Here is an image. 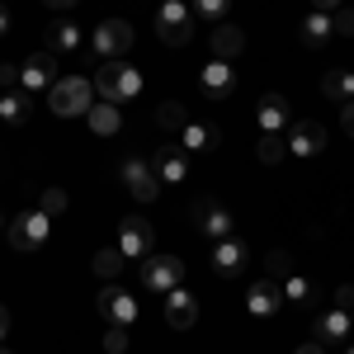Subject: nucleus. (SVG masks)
Returning a JSON list of instances; mask_svg holds the SVG:
<instances>
[{"instance_id":"nucleus-27","label":"nucleus","mask_w":354,"mask_h":354,"mask_svg":"<svg viewBox=\"0 0 354 354\" xmlns=\"http://www.w3.org/2000/svg\"><path fill=\"white\" fill-rule=\"evenodd\" d=\"M156 123H161L165 133H185V128H189V113H185L180 100H161V104H156Z\"/></svg>"},{"instance_id":"nucleus-29","label":"nucleus","mask_w":354,"mask_h":354,"mask_svg":"<svg viewBox=\"0 0 354 354\" xmlns=\"http://www.w3.org/2000/svg\"><path fill=\"white\" fill-rule=\"evenodd\" d=\"M194 19H208V24H227L232 15V0H189Z\"/></svg>"},{"instance_id":"nucleus-35","label":"nucleus","mask_w":354,"mask_h":354,"mask_svg":"<svg viewBox=\"0 0 354 354\" xmlns=\"http://www.w3.org/2000/svg\"><path fill=\"white\" fill-rule=\"evenodd\" d=\"M104 350H109V354H123V350H128V335H123V326H109V335H104Z\"/></svg>"},{"instance_id":"nucleus-36","label":"nucleus","mask_w":354,"mask_h":354,"mask_svg":"<svg viewBox=\"0 0 354 354\" xmlns=\"http://www.w3.org/2000/svg\"><path fill=\"white\" fill-rule=\"evenodd\" d=\"M335 307L354 312V283H340V288H335Z\"/></svg>"},{"instance_id":"nucleus-6","label":"nucleus","mask_w":354,"mask_h":354,"mask_svg":"<svg viewBox=\"0 0 354 354\" xmlns=\"http://www.w3.org/2000/svg\"><path fill=\"white\" fill-rule=\"evenodd\" d=\"M90 48L104 57V62H123V53L133 48V24L128 19H104V24L90 33Z\"/></svg>"},{"instance_id":"nucleus-28","label":"nucleus","mask_w":354,"mask_h":354,"mask_svg":"<svg viewBox=\"0 0 354 354\" xmlns=\"http://www.w3.org/2000/svg\"><path fill=\"white\" fill-rule=\"evenodd\" d=\"M279 288H283V302H298V307L312 302V279H307V274H288V279H279Z\"/></svg>"},{"instance_id":"nucleus-10","label":"nucleus","mask_w":354,"mask_h":354,"mask_svg":"<svg viewBox=\"0 0 354 354\" xmlns=\"http://www.w3.org/2000/svg\"><path fill=\"white\" fill-rule=\"evenodd\" d=\"M279 302H283L279 279H255V283L245 288V312H250L255 322H270L274 312H279Z\"/></svg>"},{"instance_id":"nucleus-40","label":"nucleus","mask_w":354,"mask_h":354,"mask_svg":"<svg viewBox=\"0 0 354 354\" xmlns=\"http://www.w3.org/2000/svg\"><path fill=\"white\" fill-rule=\"evenodd\" d=\"M340 5H345V0H312V10H326V15H330V10H340Z\"/></svg>"},{"instance_id":"nucleus-26","label":"nucleus","mask_w":354,"mask_h":354,"mask_svg":"<svg viewBox=\"0 0 354 354\" xmlns=\"http://www.w3.org/2000/svg\"><path fill=\"white\" fill-rule=\"evenodd\" d=\"M330 33H335V24H330L326 10H312V15L302 19V43H307V48H322Z\"/></svg>"},{"instance_id":"nucleus-43","label":"nucleus","mask_w":354,"mask_h":354,"mask_svg":"<svg viewBox=\"0 0 354 354\" xmlns=\"http://www.w3.org/2000/svg\"><path fill=\"white\" fill-rule=\"evenodd\" d=\"M5 330H10V312L0 307V345H5Z\"/></svg>"},{"instance_id":"nucleus-14","label":"nucleus","mask_w":354,"mask_h":354,"mask_svg":"<svg viewBox=\"0 0 354 354\" xmlns=\"http://www.w3.org/2000/svg\"><path fill=\"white\" fill-rule=\"evenodd\" d=\"M245 260H250V250H245L241 236H227V241L213 245V274L218 279H236L245 270Z\"/></svg>"},{"instance_id":"nucleus-8","label":"nucleus","mask_w":354,"mask_h":354,"mask_svg":"<svg viewBox=\"0 0 354 354\" xmlns=\"http://www.w3.org/2000/svg\"><path fill=\"white\" fill-rule=\"evenodd\" d=\"M118 250H123L128 260L156 255V227L147 218H123V227H118Z\"/></svg>"},{"instance_id":"nucleus-46","label":"nucleus","mask_w":354,"mask_h":354,"mask_svg":"<svg viewBox=\"0 0 354 354\" xmlns=\"http://www.w3.org/2000/svg\"><path fill=\"white\" fill-rule=\"evenodd\" d=\"M0 227H5V218H0Z\"/></svg>"},{"instance_id":"nucleus-42","label":"nucleus","mask_w":354,"mask_h":354,"mask_svg":"<svg viewBox=\"0 0 354 354\" xmlns=\"http://www.w3.org/2000/svg\"><path fill=\"white\" fill-rule=\"evenodd\" d=\"M293 354H322V340H312V345H298Z\"/></svg>"},{"instance_id":"nucleus-13","label":"nucleus","mask_w":354,"mask_h":354,"mask_svg":"<svg viewBox=\"0 0 354 354\" xmlns=\"http://www.w3.org/2000/svg\"><path fill=\"white\" fill-rule=\"evenodd\" d=\"M198 85H203V95H213V100H232V95H236V71H232V62L213 57V62L198 71Z\"/></svg>"},{"instance_id":"nucleus-41","label":"nucleus","mask_w":354,"mask_h":354,"mask_svg":"<svg viewBox=\"0 0 354 354\" xmlns=\"http://www.w3.org/2000/svg\"><path fill=\"white\" fill-rule=\"evenodd\" d=\"M48 10H71V5H81V0H43Z\"/></svg>"},{"instance_id":"nucleus-20","label":"nucleus","mask_w":354,"mask_h":354,"mask_svg":"<svg viewBox=\"0 0 354 354\" xmlns=\"http://www.w3.org/2000/svg\"><path fill=\"white\" fill-rule=\"evenodd\" d=\"M81 24H71V19H57L53 28H48V53L53 57H71V53H81Z\"/></svg>"},{"instance_id":"nucleus-32","label":"nucleus","mask_w":354,"mask_h":354,"mask_svg":"<svg viewBox=\"0 0 354 354\" xmlns=\"http://www.w3.org/2000/svg\"><path fill=\"white\" fill-rule=\"evenodd\" d=\"M330 24L340 38H354V5H340V10H330Z\"/></svg>"},{"instance_id":"nucleus-5","label":"nucleus","mask_w":354,"mask_h":354,"mask_svg":"<svg viewBox=\"0 0 354 354\" xmlns=\"http://www.w3.org/2000/svg\"><path fill=\"white\" fill-rule=\"evenodd\" d=\"M194 227H198V236H208L213 245L227 241V236H236V218H232L222 203H213V198H198V203H194Z\"/></svg>"},{"instance_id":"nucleus-4","label":"nucleus","mask_w":354,"mask_h":354,"mask_svg":"<svg viewBox=\"0 0 354 354\" xmlns=\"http://www.w3.org/2000/svg\"><path fill=\"white\" fill-rule=\"evenodd\" d=\"M48 236H53V213H43V208H28V213H19V218L10 222V245L24 250V255L43 250Z\"/></svg>"},{"instance_id":"nucleus-16","label":"nucleus","mask_w":354,"mask_h":354,"mask_svg":"<svg viewBox=\"0 0 354 354\" xmlns=\"http://www.w3.org/2000/svg\"><path fill=\"white\" fill-rule=\"evenodd\" d=\"M151 170H156V180H161V185H185V180H189V161H185V151H180V147H170V142L151 156Z\"/></svg>"},{"instance_id":"nucleus-30","label":"nucleus","mask_w":354,"mask_h":354,"mask_svg":"<svg viewBox=\"0 0 354 354\" xmlns=\"http://www.w3.org/2000/svg\"><path fill=\"white\" fill-rule=\"evenodd\" d=\"M283 151H288V142H283L279 133H260V147H255V156H260L265 165H279V161H283Z\"/></svg>"},{"instance_id":"nucleus-21","label":"nucleus","mask_w":354,"mask_h":354,"mask_svg":"<svg viewBox=\"0 0 354 354\" xmlns=\"http://www.w3.org/2000/svg\"><path fill=\"white\" fill-rule=\"evenodd\" d=\"M28 113H33V95H28L24 85L0 95V123H28Z\"/></svg>"},{"instance_id":"nucleus-22","label":"nucleus","mask_w":354,"mask_h":354,"mask_svg":"<svg viewBox=\"0 0 354 354\" xmlns=\"http://www.w3.org/2000/svg\"><path fill=\"white\" fill-rule=\"evenodd\" d=\"M245 53V33L236 24H218L213 28V57H222V62H232V57Z\"/></svg>"},{"instance_id":"nucleus-44","label":"nucleus","mask_w":354,"mask_h":354,"mask_svg":"<svg viewBox=\"0 0 354 354\" xmlns=\"http://www.w3.org/2000/svg\"><path fill=\"white\" fill-rule=\"evenodd\" d=\"M0 354H15V350H5V345H0Z\"/></svg>"},{"instance_id":"nucleus-19","label":"nucleus","mask_w":354,"mask_h":354,"mask_svg":"<svg viewBox=\"0 0 354 354\" xmlns=\"http://www.w3.org/2000/svg\"><path fill=\"white\" fill-rule=\"evenodd\" d=\"M255 123H260V133H283L288 128V100L283 95H265L255 104Z\"/></svg>"},{"instance_id":"nucleus-3","label":"nucleus","mask_w":354,"mask_h":354,"mask_svg":"<svg viewBox=\"0 0 354 354\" xmlns=\"http://www.w3.org/2000/svg\"><path fill=\"white\" fill-rule=\"evenodd\" d=\"M156 33H161L165 48H185V43L194 38L189 0H161V10H156Z\"/></svg>"},{"instance_id":"nucleus-11","label":"nucleus","mask_w":354,"mask_h":354,"mask_svg":"<svg viewBox=\"0 0 354 354\" xmlns=\"http://www.w3.org/2000/svg\"><path fill=\"white\" fill-rule=\"evenodd\" d=\"M123 185H128V194H133L137 203H151V198L161 194L156 170H151L147 161H137V156H128V161H123Z\"/></svg>"},{"instance_id":"nucleus-15","label":"nucleus","mask_w":354,"mask_h":354,"mask_svg":"<svg viewBox=\"0 0 354 354\" xmlns=\"http://www.w3.org/2000/svg\"><path fill=\"white\" fill-rule=\"evenodd\" d=\"M53 66H57V57H53V53H33L24 66H19V85H24L28 95H33V90H53V85H57Z\"/></svg>"},{"instance_id":"nucleus-17","label":"nucleus","mask_w":354,"mask_h":354,"mask_svg":"<svg viewBox=\"0 0 354 354\" xmlns=\"http://www.w3.org/2000/svg\"><path fill=\"white\" fill-rule=\"evenodd\" d=\"M165 322L175 330H189L194 322H198V302H194L189 288H170V293H165Z\"/></svg>"},{"instance_id":"nucleus-39","label":"nucleus","mask_w":354,"mask_h":354,"mask_svg":"<svg viewBox=\"0 0 354 354\" xmlns=\"http://www.w3.org/2000/svg\"><path fill=\"white\" fill-rule=\"evenodd\" d=\"M10 28H15V19H10V5L0 0V33H10Z\"/></svg>"},{"instance_id":"nucleus-37","label":"nucleus","mask_w":354,"mask_h":354,"mask_svg":"<svg viewBox=\"0 0 354 354\" xmlns=\"http://www.w3.org/2000/svg\"><path fill=\"white\" fill-rule=\"evenodd\" d=\"M0 85H5V90H19V66H15V62L0 66Z\"/></svg>"},{"instance_id":"nucleus-34","label":"nucleus","mask_w":354,"mask_h":354,"mask_svg":"<svg viewBox=\"0 0 354 354\" xmlns=\"http://www.w3.org/2000/svg\"><path fill=\"white\" fill-rule=\"evenodd\" d=\"M62 208H66V194H62V189H43V213H53V218H57Z\"/></svg>"},{"instance_id":"nucleus-31","label":"nucleus","mask_w":354,"mask_h":354,"mask_svg":"<svg viewBox=\"0 0 354 354\" xmlns=\"http://www.w3.org/2000/svg\"><path fill=\"white\" fill-rule=\"evenodd\" d=\"M123 265H128V255H123V250H100V255H95V274H100V279H113Z\"/></svg>"},{"instance_id":"nucleus-7","label":"nucleus","mask_w":354,"mask_h":354,"mask_svg":"<svg viewBox=\"0 0 354 354\" xmlns=\"http://www.w3.org/2000/svg\"><path fill=\"white\" fill-rule=\"evenodd\" d=\"M180 279H185V265H180V255H147L142 260V283L151 288V293H170V288H180Z\"/></svg>"},{"instance_id":"nucleus-23","label":"nucleus","mask_w":354,"mask_h":354,"mask_svg":"<svg viewBox=\"0 0 354 354\" xmlns=\"http://www.w3.org/2000/svg\"><path fill=\"white\" fill-rule=\"evenodd\" d=\"M85 118H90V133H100V137H113L118 128H123V118H118V104H109V100H95Z\"/></svg>"},{"instance_id":"nucleus-25","label":"nucleus","mask_w":354,"mask_h":354,"mask_svg":"<svg viewBox=\"0 0 354 354\" xmlns=\"http://www.w3.org/2000/svg\"><path fill=\"white\" fill-rule=\"evenodd\" d=\"M322 90H326V100H330V104H350V100H354V71H345V66L326 71Z\"/></svg>"},{"instance_id":"nucleus-24","label":"nucleus","mask_w":354,"mask_h":354,"mask_svg":"<svg viewBox=\"0 0 354 354\" xmlns=\"http://www.w3.org/2000/svg\"><path fill=\"white\" fill-rule=\"evenodd\" d=\"M218 142H222V133L213 123H189V128L180 133V147H185V151H213Z\"/></svg>"},{"instance_id":"nucleus-18","label":"nucleus","mask_w":354,"mask_h":354,"mask_svg":"<svg viewBox=\"0 0 354 354\" xmlns=\"http://www.w3.org/2000/svg\"><path fill=\"white\" fill-rule=\"evenodd\" d=\"M350 330H354V312H345V307H330V312H322V317H317V340H322V345L345 340Z\"/></svg>"},{"instance_id":"nucleus-33","label":"nucleus","mask_w":354,"mask_h":354,"mask_svg":"<svg viewBox=\"0 0 354 354\" xmlns=\"http://www.w3.org/2000/svg\"><path fill=\"white\" fill-rule=\"evenodd\" d=\"M293 265H288V250H270V279H288Z\"/></svg>"},{"instance_id":"nucleus-2","label":"nucleus","mask_w":354,"mask_h":354,"mask_svg":"<svg viewBox=\"0 0 354 354\" xmlns=\"http://www.w3.org/2000/svg\"><path fill=\"white\" fill-rule=\"evenodd\" d=\"M95 85L85 81V76H62V81L53 85V113L57 118H85L90 113V104H95Z\"/></svg>"},{"instance_id":"nucleus-12","label":"nucleus","mask_w":354,"mask_h":354,"mask_svg":"<svg viewBox=\"0 0 354 354\" xmlns=\"http://www.w3.org/2000/svg\"><path fill=\"white\" fill-rule=\"evenodd\" d=\"M100 317H104V322H109V326H133L137 322V298L133 293H123V288H104V293H100Z\"/></svg>"},{"instance_id":"nucleus-45","label":"nucleus","mask_w":354,"mask_h":354,"mask_svg":"<svg viewBox=\"0 0 354 354\" xmlns=\"http://www.w3.org/2000/svg\"><path fill=\"white\" fill-rule=\"evenodd\" d=\"M345 354H354V345H350V350H345Z\"/></svg>"},{"instance_id":"nucleus-9","label":"nucleus","mask_w":354,"mask_h":354,"mask_svg":"<svg viewBox=\"0 0 354 354\" xmlns=\"http://www.w3.org/2000/svg\"><path fill=\"white\" fill-rule=\"evenodd\" d=\"M288 151L302 156V161H312V156H322V147H326V128L317 123V118H298L293 128H288Z\"/></svg>"},{"instance_id":"nucleus-38","label":"nucleus","mask_w":354,"mask_h":354,"mask_svg":"<svg viewBox=\"0 0 354 354\" xmlns=\"http://www.w3.org/2000/svg\"><path fill=\"white\" fill-rule=\"evenodd\" d=\"M340 123H345V133L354 137V100H350V104H340Z\"/></svg>"},{"instance_id":"nucleus-1","label":"nucleus","mask_w":354,"mask_h":354,"mask_svg":"<svg viewBox=\"0 0 354 354\" xmlns=\"http://www.w3.org/2000/svg\"><path fill=\"white\" fill-rule=\"evenodd\" d=\"M95 90H100V100H109V104H128L133 95H142V71L128 66V62H104L100 76H95Z\"/></svg>"}]
</instances>
